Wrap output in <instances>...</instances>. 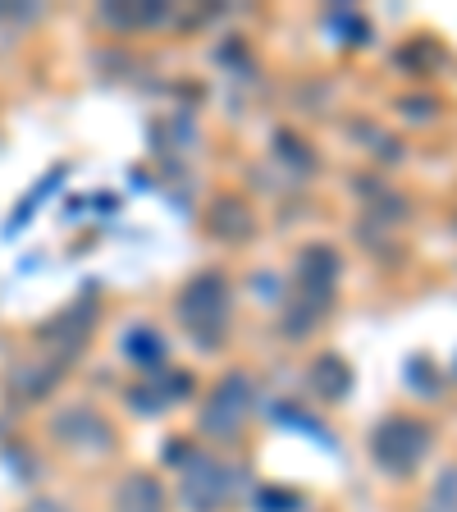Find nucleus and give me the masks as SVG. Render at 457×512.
<instances>
[{
	"instance_id": "obj_1",
	"label": "nucleus",
	"mask_w": 457,
	"mask_h": 512,
	"mask_svg": "<svg viewBox=\"0 0 457 512\" xmlns=\"http://www.w3.org/2000/svg\"><path fill=\"white\" fill-rule=\"evenodd\" d=\"M229 316H234V288L220 270H202L179 288V320L197 334V343L211 348L215 339H224Z\"/></svg>"
},
{
	"instance_id": "obj_2",
	"label": "nucleus",
	"mask_w": 457,
	"mask_h": 512,
	"mask_svg": "<svg viewBox=\"0 0 457 512\" xmlns=\"http://www.w3.org/2000/svg\"><path fill=\"white\" fill-rule=\"evenodd\" d=\"M430 444H435V430L421 416H389L371 439V458L389 476H412L430 458Z\"/></svg>"
},
{
	"instance_id": "obj_3",
	"label": "nucleus",
	"mask_w": 457,
	"mask_h": 512,
	"mask_svg": "<svg viewBox=\"0 0 457 512\" xmlns=\"http://www.w3.org/2000/svg\"><path fill=\"white\" fill-rule=\"evenodd\" d=\"M252 412H256V380L247 375V366H234V371L211 389V398H206L202 430L215 439H234L238 430L252 421Z\"/></svg>"
},
{
	"instance_id": "obj_4",
	"label": "nucleus",
	"mask_w": 457,
	"mask_h": 512,
	"mask_svg": "<svg viewBox=\"0 0 457 512\" xmlns=\"http://www.w3.org/2000/svg\"><path fill=\"white\" fill-rule=\"evenodd\" d=\"M234 471L224 467L211 453H192L183 458V476H179V499L188 512H220L234 494Z\"/></svg>"
},
{
	"instance_id": "obj_5",
	"label": "nucleus",
	"mask_w": 457,
	"mask_h": 512,
	"mask_svg": "<svg viewBox=\"0 0 457 512\" xmlns=\"http://www.w3.org/2000/svg\"><path fill=\"white\" fill-rule=\"evenodd\" d=\"M51 435L60 439L64 448H74V453H110V448H115V426H110L92 403L64 407L51 421Z\"/></svg>"
},
{
	"instance_id": "obj_6",
	"label": "nucleus",
	"mask_w": 457,
	"mask_h": 512,
	"mask_svg": "<svg viewBox=\"0 0 457 512\" xmlns=\"http://www.w3.org/2000/svg\"><path fill=\"white\" fill-rule=\"evenodd\" d=\"M115 512H170V494H165V480L151 476V471H128L115 485Z\"/></svg>"
},
{
	"instance_id": "obj_7",
	"label": "nucleus",
	"mask_w": 457,
	"mask_h": 512,
	"mask_svg": "<svg viewBox=\"0 0 457 512\" xmlns=\"http://www.w3.org/2000/svg\"><path fill=\"white\" fill-rule=\"evenodd\" d=\"M165 5H142V0H124V5H106V23L110 28H151L165 19Z\"/></svg>"
},
{
	"instance_id": "obj_8",
	"label": "nucleus",
	"mask_w": 457,
	"mask_h": 512,
	"mask_svg": "<svg viewBox=\"0 0 457 512\" xmlns=\"http://www.w3.org/2000/svg\"><path fill=\"white\" fill-rule=\"evenodd\" d=\"M19 512H69V503H64V499H51V494H42V499H28Z\"/></svg>"
}]
</instances>
